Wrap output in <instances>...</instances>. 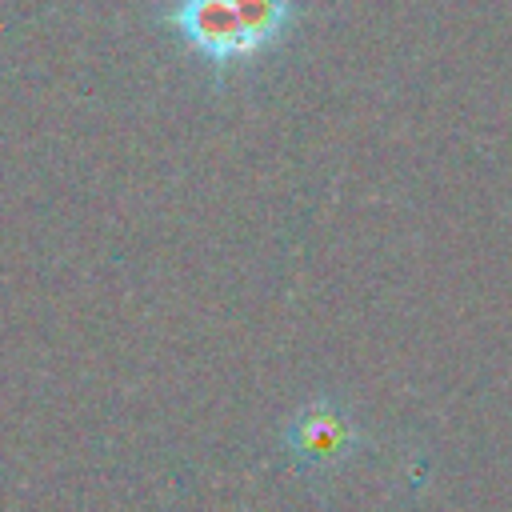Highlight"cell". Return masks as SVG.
<instances>
[{
  "instance_id": "obj_1",
  "label": "cell",
  "mask_w": 512,
  "mask_h": 512,
  "mask_svg": "<svg viewBox=\"0 0 512 512\" xmlns=\"http://www.w3.org/2000/svg\"><path fill=\"white\" fill-rule=\"evenodd\" d=\"M172 28L212 64L264 52L292 24V0H176Z\"/></svg>"
},
{
  "instance_id": "obj_2",
  "label": "cell",
  "mask_w": 512,
  "mask_h": 512,
  "mask_svg": "<svg viewBox=\"0 0 512 512\" xmlns=\"http://www.w3.org/2000/svg\"><path fill=\"white\" fill-rule=\"evenodd\" d=\"M284 448L300 468H340L364 448L360 424L332 400H312L296 408V416L284 424Z\"/></svg>"
}]
</instances>
